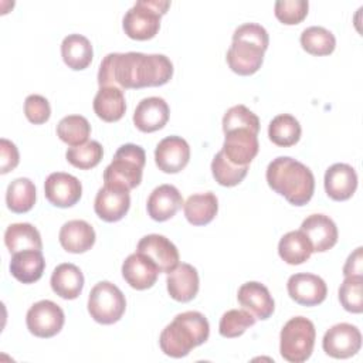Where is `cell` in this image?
<instances>
[{
  "mask_svg": "<svg viewBox=\"0 0 363 363\" xmlns=\"http://www.w3.org/2000/svg\"><path fill=\"white\" fill-rule=\"evenodd\" d=\"M237 299L240 305L250 311L257 319H268L275 309V302L268 288L257 281L242 284L238 289Z\"/></svg>",
  "mask_w": 363,
  "mask_h": 363,
  "instance_id": "cell-21",
  "label": "cell"
},
{
  "mask_svg": "<svg viewBox=\"0 0 363 363\" xmlns=\"http://www.w3.org/2000/svg\"><path fill=\"white\" fill-rule=\"evenodd\" d=\"M89 133L91 125L88 119L81 115H68L57 125L58 138L71 147L86 143Z\"/></svg>",
  "mask_w": 363,
  "mask_h": 363,
  "instance_id": "cell-34",
  "label": "cell"
},
{
  "mask_svg": "<svg viewBox=\"0 0 363 363\" xmlns=\"http://www.w3.org/2000/svg\"><path fill=\"white\" fill-rule=\"evenodd\" d=\"M301 45L312 55H329L336 47V38L332 31L326 30L325 27L312 26L302 31Z\"/></svg>",
  "mask_w": 363,
  "mask_h": 363,
  "instance_id": "cell-35",
  "label": "cell"
},
{
  "mask_svg": "<svg viewBox=\"0 0 363 363\" xmlns=\"http://www.w3.org/2000/svg\"><path fill=\"white\" fill-rule=\"evenodd\" d=\"M125 309V295L115 284L101 281L91 289L88 298V312L95 322L112 325L122 318Z\"/></svg>",
  "mask_w": 363,
  "mask_h": 363,
  "instance_id": "cell-8",
  "label": "cell"
},
{
  "mask_svg": "<svg viewBox=\"0 0 363 363\" xmlns=\"http://www.w3.org/2000/svg\"><path fill=\"white\" fill-rule=\"evenodd\" d=\"M104 156V149L102 145L96 140L86 142L79 146L69 147L65 153L67 160L74 166L81 170H88L95 167Z\"/></svg>",
  "mask_w": 363,
  "mask_h": 363,
  "instance_id": "cell-38",
  "label": "cell"
},
{
  "mask_svg": "<svg viewBox=\"0 0 363 363\" xmlns=\"http://www.w3.org/2000/svg\"><path fill=\"white\" fill-rule=\"evenodd\" d=\"M45 261L41 251L37 250H26L13 254L10 261V272L11 275L23 282L33 284L37 282L44 272Z\"/></svg>",
  "mask_w": 363,
  "mask_h": 363,
  "instance_id": "cell-25",
  "label": "cell"
},
{
  "mask_svg": "<svg viewBox=\"0 0 363 363\" xmlns=\"http://www.w3.org/2000/svg\"><path fill=\"white\" fill-rule=\"evenodd\" d=\"M190 159V146L180 136H167L162 139L155 149V162L159 170L164 173L182 172Z\"/></svg>",
  "mask_w": 363,
  "mask_h": 363,
  "instance_id": "cell-16",
  "label": "cell"
},
{
  "mask_svg": "<svg viewBox=\"0 0 363 363\" xmlns=\"http://www.w3.org/2000/svg\"><path fill=\"white\" fill-rule=\"evenodd\" d=\"M316 330L308 318L295 316L289 319L279 335L281 356L291 363L308 360L313 352Z\"/></svg>",
  "mask_w": 363,
  "mask_h": 363,
  "instance_id": "cell-7",
  "label": "cell"
},
{
  "mask_svg": "<svg viewBox=\"0 0 363 363\" xmlns=\"http://www.w3.org/2000/svg\"><path fill=\"white\" fill-rule=\"evenodd\" d=\"M268 186L294 206H305L313 196L315 177L308 166L289 157H275L267 167Z\"/></svg>",
  "mask_w": 363,
  "mask_h": 363,
  "instance_id": "cell-2",
  "label": "cell"
},
{
  "mask_svg": "<svg viewBox=\"0 0 363 363\" xmlns=\"http://www.w3.org/2000/svg\"><path fill=\"white\" fill-rule=\"evenodd\" d=\"M255 319L257 318L247 309H230L223 313L218 323V332L223 337H238L255 323Z\"/></svg>",
  "mask_w": 363,
  "mask_h": 363,
  "instance_id": "cell-37",
  "label": "cell"
},
{
  "mask_svg": "<svg viewBox=\"0 0 363 363\" xmlns=\"http://www.w3.org/2000/svg\"><path fill=\"white\" fill-rule=\"evenodd\" d=\"M224 135L225 138L221 152L225 157L237 166H248L259 149L258 133L245 128H237Z\"/></svg>",
  "mask_w": 363,
  "mask_h": 363,
  "instance_id": "cell-12",
  "label": "cell"
},
{
  "mask_svg": "<svg viewBox=\"0 0 363 363\" xmlns=\"http://www.w3.org/2000/svg\"><path fill=\"white\" fill-rule=\"evenodd\" d=\"M269 37L267 30L255 23H245L235 28L233 43L227 51V64L238 75L255 74L264 61Z\"/></svg>",
  "mask_w": 363,
  "mask_h": 363,
  "instance_id": "cell-4",
  "label": "cell"
},
{
  "mask_svg": "<svg viewBox=\"0 0 363 363\" xmlns=\"http://www.w3.org/2000/svg\"><path fill=\"white\" fill-rule=\"evenodd\" d=\"M169 113V105L163 98H143L133 112V123L140 132L150 133L162 129L167 123Z\"/></svg>",
  "mask_w": 363,
  "mask_h": 363,
  "instance_id": "cell-18",
  "label": "cell"
},
{
  "mask_svg": "<svg viewBox=\"0 0 363 363\" xmlns=\"http://www.w3.org/2000/svg\"><path fill=\"white\" fill-rule=\"evenodd\" d=\"M129 207V190L108 183H104V187L98 190L94 201V210L96 216L106 223H115L122 220L128 213Z\"/></svg>",
  "mask_w": 363,
  "mask_h": 363,
  "instance_id": "cell-11",
  "label": "cell"
},
{
  "mask_svg": "<svg viewBox=\"0 0 363 363\" xmlns=\"http://www.w3.org/2000/svg\"><path fill=\"white\" fill-rule=\"evenodd\" d=\"M60 244L71 254H82L95 244V231L92 225L84 220L67 221L60 230Z\"/></svg>",
  "mask_w": 363,
  "mask_h": 363,
  "instance_id": "cell-24",
  "label": "cell"
},
{
  "mask_svg": "<svg viewBox=\"0 0 363 363\" xmlns=\"http://www.w3.org/2000/svg\"><path fill=\"white\" fill-rule=\"evenodd\" d=\"M4 244L11 254L37 250L41 251L43 242L38 230L30 223H14L6 228Z\"/></svg>",
  "mask_w": 363,
  "mask_h": 363,
  "instance_id": "cell-30",
  "label": "cell"
},
{
  "mask_svg": "<svg viewBox=\"0 0 363 363\" xmlns=\"http://www.w3.org/2000/svg\"><path fill=\"white\" fill-rule=\"evenodd\" d=\"M61 55L68 68L85 69L94 57L91 41L81 34H69L61 43Z\"/></svg>",
  "mask_w": 363,
  "mask_h": 363,
  "instance_id": "cell-28",
  "label": "cell"
},
{
  "mask_svg": "<svg viewBox=\"0 0 363 363\" xmlns=\"http://www.w3.org/2000/svg\"><path fill=\"white\" fill-rule=\"evenodd\" d=\"M245 128L255 133L259 132V119L258 116L250 111L244 105L231 106L223 116V132H228L231 129Z\"/></svg>",
  "mask_w": 363,
  "mask_h": 363,
  "instance_id": "cell-40",
  "label": "cell"
},
{
  "mask_svg": "<svg viewBox=\"0 0 363 363\" xmlns=\"http://www.w3.org/2000/svg\"><path fill=\"white\" fill-rule=\"evenodd\" d=\"M312 252H313L312 245L301 230L286 233L279 240V244H278L279 257L289 265L303 264L311 258Z\"/></svg>",
  "mask_w": 363,
  "mask_h": 363,
  "instance_id": "cell-31",
  "label": "cell"
},
{
  "mask_svg": "<svg viewBox=\"0 0 363 363\" xmlns=\"http://www.w3.org/2000/svg\"><path fill=\"white\" fill-rule=\"evenodd\" d=\"M301 231L306 235L312 250L316 252H325L337 242V227L325 214L308 216L301 224Z\"/></svg>",
  "mask_w": 363,
  "mask_h": 363,
  "instance_id": "cell-17",
  "label": "cell"
},
{
  "mask_svg": "<svg viewBox=\"0 0 363 363\" xmlns=\"http://www.w3.org/2000/svg\"><path fill=\"white\" fill-rule=\"evenodd\" d=\"M248 166H237L231 163L225 155L220 150L211 162V173L216 182L224 187H233L240 184L247 176Z\"/></svg>",
  "mask_w": 363,
  "mask_h": 363,
  "instance_id": "cell-36",
  "label": "cell"
},
{
  "mask_svg": "<svg viewBox=\"0 0 363 363\" xmlns=\"http://www.w3.org/2000/svg\"><path fill=\"white\" fill-rule=\"evenodd\" d=\"M286 289L296 303L303 306H315L322 303L328 295V286L325 281L309 272H298L289 277Z\"/></svg>",
  "mask_w": 363,
  "mask_h": 363,
  "instance_id": "cell-14",
  "label": "cell"
},
{
  "mask_svg": "<svg viewBox=\"0 0 363 363\" xmlns=\"http://www.w3.org/2000/svg\"><path fill=\"white\" fill-rule=\"evenodd\" d=\"M145 163L146 153L143 147L135 143H125L116 150L113 160L105 167L104 183L132 190L142 182Z\"/></svg>",
  "mask_w": 363,
  "mask_h": 363,
  "instance_id": "cell-5",
  "label": "cell"
},
{
  "mask_svg": "<svg viewBox=\"0 0 363 363\" xmlns=\"http://www.w3.org/2000/svg\"><path fill=\"white\" fill-rule=\"evenodd\" d=\"M6 203L9 210L21 214L27 213L35 204V186L27 177L14 179L6 191Z\"/></svg>",
  "mask_w": 363,
  "mask_h": 363,
  "instance_id": "cell-33",
  "label": "cell"
},
{
  "mask_svg": "<svg viewBox=\"0 0 363 363\" xmlns=\"http://www.w3.org/2000/svg\"><path fill=\"white\" fill-rule=\"evenodd\" d=\"M136 251L146 255L160 272L169 274L179 265V251L164 235L147 234L142 237Z\"/></svg>",
  "mask_w": 363,
  "mask_h": 363,
  "instance_id": "cell-15",
  "label": "cell"
},
{
  "mask_svg": "<svg viewBox=\"0 0 363 363\" xmlns=\"http://www.w3.org/2000/svg\"><path fill=\"white\" fill-rule=\"evenodd\" d=\"M306 0H278L275 3V17L286 26L299 24L308 14Z\"/></svg>",
  "mask_w": 363,
  "mask_h": 363,
  "instance_id": "cell-41",
  "label": "cell"
},
{
  "mask_svg": "<svg viewBox=\"0 0 363 363\" xmlns=\"http://www.w3.org/2000/svg\"><path fill=\"white\" fill-rule=\"evenodd\" d=\"M166 284L170 298L177 302H189L199 292L197 269L190 264L182 262L167 274Z\"/></svg>",
  "mask_w": 363,
  "mask_h": 363,
  "instance_id": "cell-23",
  "label": "cell"
},
{
  "mask_svg": "<svg viewBox=\"0 0 363 363\" xmlns=\"http://www.w3.org/2000/svg\"><path fill=\"white\" fill-rule=\"evenodd\" d=\"M210 335L207 318L197 311L182 312L162 330L159 337L160 349L164 354L180 359L191 349L203 345Z\"/></svg>",
  "mask_w": 363,
  "mask_h": 363,
  "instance_id": "cell-3",
  "label": "cell"
},
{
  "mask_svg": "<svg viewBox=\"0 0 363 363\" xmlns=\"http://www.w3.org/2000/svg\"><path fill=\"white\" fill-rule=\"evenodd\" d=\"M345 277H362L363 278V248L357 247L346 259L343 267Z\"/></svg>",
  "mask_w": 363,
  "mask_h": 363,
  "instance_id": "cell-44",
  "label": "cell"
},
{
  "mask_svg": "<svg viewBox=\"0 0 363 363\" xmlns=\"http://www.w3.org/2000/svg\"><path fill=\"white\" fill-rule=\"evenodd\" d=\"M94 111L105 122L119 121L126 111L123 91L116 86H101L94 98Z\"/></svg>",
  "mask_w": 363,
  "mask_h": 363,
  "instance_id": "cell-27",
  "label": "cell"
},
{
  "mask_svg": "<svg viewBox=\"0 0 363 363\" xmlns=\"http://www.w3.org/2000/svg\"><path fill=\"white\" fill-rule=\"evenodd\" d=\"M52 291L62 299H75L84 288V275L81 269L69 262L55 267L50 279Z\"/></svg>",
  "mask_w": 363,
  "mask_h": 363,
  "instance_id": "cell-26",
  "label": "cell"
},
{
  "mask_svg": "<svg viewBox=\"0 0 363 363\" xmlns=\"http://www.w3.org/2000/svg\"><path fill=\"white\" fill-rule=\"evenodd\" d=\"M167 0H139L123 17V31L132 40H150L160 28V18L167 13Z\"/></svg>",
  "mask_w": 363,
  "mask_h": 363,
  "instance_id": "cell-6",
  "label": "cell"
},
{
  "mask_svg": "<svg viewBox=\"0 0 363 363\" xmlns=\"http://www.w3.org/2000/svg\"><path fill=\"white\" fill-rule=\"evenodd\" d=\"M0 173L6 174L18 164V150L9 139H0Z\"/></svg>",
  "mask_w": 363,
  "mask_h": 363,
  "instance_id": "cell-43",
  "label": "cell"
},
{
  "mask_svg": "<svg viewBox=\"0 0 363 363\" xmlns=\"http://www.w3.org/2000/svg\"><path fill=\"white\" fill-rule=\"evenodd\" d=\"M157 267L143 254L133 252L122 264V277L123 279L138 291L152 288L159 275Z\"/></svg>",
  "mask_w": 363,
  "mask_h": 363,
  "instance_id": "cell-19",
  "label": "cell"
},
{
  "mask_svg": "<svg viewBox=\"0 0 363 363\" xmlns=\"http://www.w3.org/2000/svg\"><path fill=\"white\" fill-rule=\"evenodd\" d=\"M183 204L180 191L172 184H160L150 193L147 199V214L155 221H166L172 218Z\"/></svg>",
  "mask_w": 363,
  "mask_h": 363,
  "instance_id": "cell-22",
  "label": "cell"
},
{
  "mask_svg": "<svg viewBox=\"0 0 363 363\" xmlns=\"http://www.w3.org/2000/svg\"><path fill=\"white\" fill-rule=\"evenodd\" d=\"M362 346L360 330L352 323H336L326 330L322 339V347L326 354L335 359H347L354 356Z\"/></svg>",
  "mask_w": 363,
  "mask_h": 363,
  "instance_id": "cell-10",
  "label": "cell"
},
{
  "mask_svg": "<svg viewBox=\"0 0 363 363\" xmlns=\"http://www.w3.org/2000/svg\"><path fill=\"white\" fill-rule=\"evenodd\" d=\"M64 322V311L55 302L48 299L31 305L26 315V323L30 333L43 339L55 336L62 329Z\"/></svg>",
  "mask_w": 363,
  "mask_h": 363,
  "instance_id": "cell-9",
  "label": "cell"
},
{
  "mask_svg": "<svg viewBox=\"0 0 363 363\" xmlns=\"http://www.w3.org/2000/svg\"><path fill=\"white\" fill-rule=\"evenodd\" d=\"M173 77V64L163 54L143 52H111L98 71L101 86H116L119 89H138L145 86H160Z\"/></svg>",
  "mask_w": 363,
  "mask_h": 363,
  "instance_id": "cell-1",
  "label": "cell"
},
{
  "mask_svg": "<svg viewBox=\"0 0 363 363\" xmlns=\"http://www.w3.org/2000/svg\"><path fill=\"white\" fill-rule=\"evenodd\" d=\"M301 125L298 119L289 113L277 115L268 126V136L272 143L281 147H289L301 139Z\"/></svg>",
  "mask_w": 363,
  "mask_h": 363,
  "instance_id": "cell-32",
  "label": "cell"
},
{
  "mask_svg": "<svg viewBox=\"0 0 363 363\" xmlns=\"http://www.w3.org/2000/svg\"><path fill=\"white\" fill-rule=\"evenodd\" d=\"M357 189L356 170L347 163H335L325 173L326 194L336 201L349 200Z\"/></svg>",
  "mask_w": 363,
  "mask_h": 363,
  "instance_id": "cell-20",
  "label": "cell"
},
{
  "mask_svg": "<svg viewBox=\"0 0 363 363\" xmlns=\"http://www.w3.org/2000/svg\"><path fill=\"white\" fill-rule=\"evenodd\" d=\"M339 301L342 306L352 313H362L363 311V278L345 277L339 288Z\"/></svg>",
  "mask_w": 363,
  "mask_h": 363,
  "instance_id": "cell-39",
  "label": "cell"
},
{
  "mask_svg": "<svg viewBox=\"0 0 363 363\" xmlns=\"http://www.w3.org/2000/svg\"><path fill=\"white\" fill-rule=\"evenodd\" d=\"M24 113H26V118L34 125L45 123L51 115L50 102L47 101V98L41 95H37V94L28 95L24 101Z\"/></svg>",
  "mask_w": 363,
  "mask_h": 363,
  "instance_id": "cell-42",
  "label": "cell"
},
{
  "mask_svg": "<svg viewBox=\"0 0 363 363\" xmlns=\"http://www.w3.org/2000/svg\"><path fill=\"white\" fill-rule=\"evenodd\" d=\"M183 210L190 224L206 225L214 220L218 211V200L211 191L191 194L183 203Z\"/></svg>",
  "mask_w": 363,
  "mask_h": 363,
  "instance_id": "cell-29",
  "label": "cell"
},
{
  "mask_svg": "<svg viewBox=\"0 0 363 363\" xmlns=\"http://www.w3.org/2000/svg\"><path fill=\"white\" fill-rule=\"evenodd\" d=\"M44 194L47 200L55 207H72L79 201L82 196V184L72 174L54 172L45 179Z\"/></svg>",
  "mask_w": 363,
  "mask_h": 363,
  "instance_id": "cell-13",
  "label": "cell"
}]
</instances>
